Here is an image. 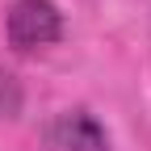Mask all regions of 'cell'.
<instances>
[{"instance_id":"6da1fadb","label":"cell","mask_w":151,"mask_h":151,"mask_svg":"<svg viewBox=\"0 0 151 151\" xmlns=\"http://www.w3.org/2000/svg\"><path fill=\"white\" fill-rule=\"evenodd\" d=\"M4 29H9V46L29 55V50L55 46L63 38V13L55 0H13Z\"/></svg>"},{"instance_id":"7a4b0ae2","label":"cell","mask_w":151,"mask_h":151,"mask_svg":"<svg viewBox=\"0 0 151 151\" xmlns=\"http://www.w3.org/2000/svg\"><path fill=\"white\" fill-rule=\"evenodd\" d=\"M46 151H113V147L88 109H63L46 126Z\"/></svg>"}]
</instances>
